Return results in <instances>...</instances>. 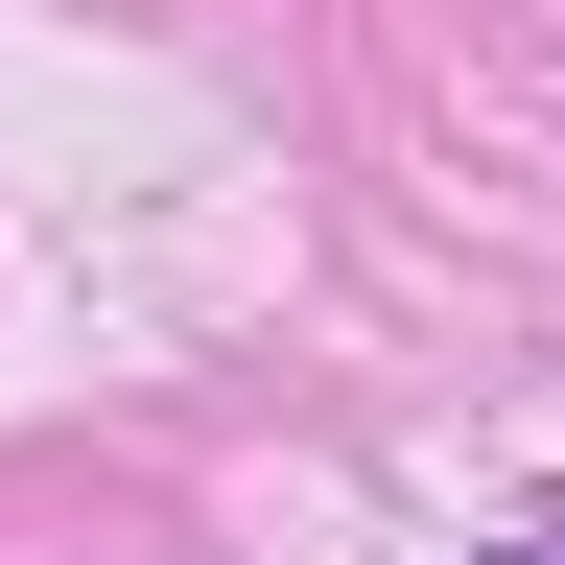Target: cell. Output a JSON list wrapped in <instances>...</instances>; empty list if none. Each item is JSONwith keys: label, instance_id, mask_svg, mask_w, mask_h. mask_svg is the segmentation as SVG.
<instances>
[{"label": "cell", "instance_id": "obj_1", "mask_svg": "<svg viewBox=\"0 0 565 565\" xmlns=\"http://www.w3.org/2000/svg\"><path fill=\"white\" fill-rule=\"evenodd\" d=\"M494 565H565V519H542V542H494Z\"/></svg>", "mask_w": 565, "mask_h": 565}]
</instances>
